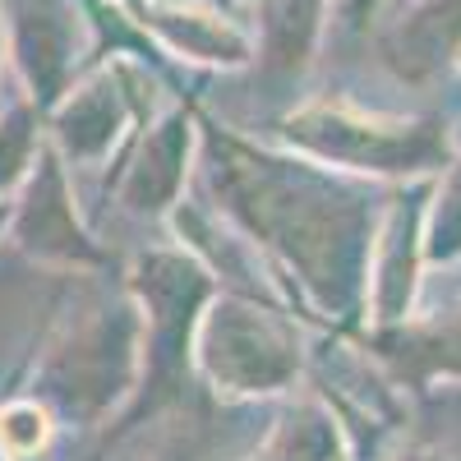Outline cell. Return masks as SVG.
I'll return each mask as SVG.
<instances>
[{
    "instance_id": "6da1fadb",
    "label": "cell",
    "mask_w": 461,
    "mask_h": 461,
    "mask_svg": "<svg viewBox=\"0 0 461 461\" xmlns=\"http://www.w3.org/2000/svg\"><path fill=\"white\" fill-rule=\"evenodd\" d=\"M217 189L258 240L273 245L328 304H351L360 295V263L369 254L365 203L337 199L314 176H295L282 162H258L226 143Z\"/></svg>"
},
{
    "instance_id": "7a4b0ae2",
    "label": "cell",
    "mask_w": 461,
    "mask_h": 461,
    "mask_svg": "<svg viewBox=\"0 0 461 461\" xmlns=\"http://www.w3.org/2000/svg\"><path fill=\"white\" fill-rule=\"evenodd\" d=\"M134 291L148 310V337H143V388L134 393V406L115 425V434L134 429L143 415L176 402L185 393L189 369V337H194L199 310L212 295V282L199 263L180 254H143L134 267Z\"/></svg>"
},
{
    "instance_id": "3957f363",
    "label": "cell",
    "mask_w": 461,
    "mask_h": 461,
    "mask_svg": "<svg viewBox=\"0 0 461 461\" xmlns=\"http://www.w3.org/2000/svg\"><path fill=\"white\" fill-rule=\"evenodd\" d=\"M134 341L139 323L125 310H93V319L74 323L42 360L37 402L69 420H97L134 383Z\"/></svg>"
},
{
    "instance_id": "277c9868",
    "label": "cell",
    "mask_w": 461,
    "mask_h": 461,
    "mask_svg": "<svg viewBox=\"0 0 461 461\" xmlns=\"http://www.w3.org/2000/svg\"><path fill=\"white\" fill-rule=\"evenodd\" d=\"M199 356L217 393H277L300 369V341L295 332L267 310L240 300H221L203 319V341Z\"/></svg>"
},
{
    "instance_id": "5b68a950",
    "label": "cell",
    "mask_w": 461,
    "mask_h": 461,
    "mask_svg": "<svg viewBox=\"0 0 461 461\" xmlns=\"http://www.w3.org/2000/svg\"><path fill=\"white\" fill-rule=\"evenodd\" d=\"M10 236L14 245L37 263H60V267H97L106 254L93 245V236L79 226L74 194L65 167L51 148L37 152L32 171L23 176V194L10 212Z\"/></svg>"
},
{
    "instance_id": "8992f818",
    "label": "cell",
    "mask_w": 461,
    "mask_h": 461,
    "mask_svg": "<svg viewBox=\"0 0 461 461\" xmlns=\"http://www.w3.org/2000/svg\"><path fill=\"white\" fill-rule=\"evenodd\" d=\"M295 139H304L314 152L337 162H356V167H374V171H415L425 167L438 139L429 130H411V125H365L356 115H304V121L291 130Z\"/></svg>"
},
{
    "instance_id": "52a82bcc",
    "label": "cell",
    "mask_w": 461,
    "mask_h": 461,
    "mask_svg": "<svg viewBox=\"0 0 461 461\" xmlns=\"http://www.w3.org/2000/svg\"><path fill=\"white\" fill-rule=\"evenodd\" d=\"M378 346L402 374H411V383L425 388L438 374H461V314H443L402 332H383Z\"/></svg>"
},
{
    "instance_id": "ba28073f",
    "label": "cell",
    "mask_w": 461,
    "mask_h": 461,
    "mask_svg": "<svg viewBox=\"0 0 461 461\" xmlns=\"http://www.w3.org/2000/svg\"><path fill=\"white\" fill-rule=\"evenodd\" d=\"M254 461H346L337 415L319 406H295Z\"/></svg>"
},
{
    "instance_id": "9c48e42d",
    "label": "cell",
    "mask_w": 461,
    "mask_h": 461,
    "mask_svg": "<svg viewBox=\"0 0 461 461\" xmlns=\"http://www.w3.org/2000/svg\"><path fill=\"white\" fill-rule=\"evenodd\" d=\"M415 208H402L393 212V226H388V254L378 267V291H374V304H378V319H406V304H411V286H415V258H420V245H415Z\"/></svg>"
},
{
    "instance_id": "30bf717a",
    "label": "cell",
    "mask_w": 461,
    "mask_h": 461,
    "mask_svg": "<svg viewBox=\"0 0 461 461\" xmlns=\"http://www.w3.org/2000/svg\"><path fill=\"white\" fill-rule=\"evenodd\" d=\"M176 185H180V121L167 125V134H158L143 148L139 167L125 180V199L139 212H158L176 194Z\"/></svg>"
},
{
    "instance_id": "8fae6325",
    "label": "cell",
    "mask_w": 461,
    "mask_h": 461,
    "mask_svg": "<svg viewBox=\"0 0 461 461\" xmlns=\"http://www.w3.org/2000/svg\"><path fill=\"white\" fill-rule=\"evenodd\" d=\"M51 411L37 397H14L0 406V452L5 461H32L51 443Z\"/></svg>"
},
{
    "instance_id": "7c38bea8",
    "label": "cell",
    "mask_w": 461,
    "mask_h": 461,
    "mask_svg": "<svg viewBox=\"0 0 461 461\" xmlns=\"http://www.w3.org/2000/svg\"><path fill=\"white\" fill-rule=\"evenodd\" d=\"M37 158V115L28 106H14L0 121V199L32 171Z\"/></svg>"
},
{
    "instance_id": "4fadbf2b",
    "label": "cell",
    "mask_w": 461,
    "mask_h": 461,
    "mask_svg": "<svg viewBox=\"0 0 461 461\" xmlns=\"http://www.w3.org/2000/svg\"><path fill=\"white\" fill-rule=\"evenodd\" d=\"M429 254L434 258H456L461 254V171H452L443 199H438V221L429 236Z\"/></svg>"
},
{
    "instance_id": "5bb4252c",
    "label": "cell",
    "mask_w": 461,
    "mask_h": 461,
    "mask_svg": "<svg viewBox=\"0 0 461 461\" xmlns=\"http://www.w3.org/2000/svg\"><path fill=\"white\" fill-rule=\"evenodd\" d=\"M158 461H199V447H194V443H176V447H167Z\"/></svg>"
},
{
    "instance_id": "9a60e30c",
    "label": "cell",
    "mask_w": 461,
    "mask_h": 461,
    "mask_svg": "<svg viewBox=\"0 0 461 461\" xmlns=\"http://www.w3.org/2000/svg\"><path fill=\"white\" fill-rule=\"evenodd\" d=\"M10 212H14V203H5V199H0V230L10 226Z\"/></svg>"
},
{
    "instance_id": "2e32d148",
    "label": "cell",
    "mask_w": 461,
    "mask_h": 461,
    "mask_svg": "<svg viewBox=\"0 0 461 461\" xmlns=\"http://www.w3.org/2000/svg\"><path fill=\"white\" fill-rule=\"evenodd\" d=\"M406 461H443V456H429V452H415V456H406Z\"/></svg>"
},
{
    "instance_id": "e0dca14e",
    "label": "cell",
    "mask_w": 461,
    "mask_h": 461,
    "mask_svg": "<svg viewBox=\"0 0 461 461\" xmlns=\"http://www.w3.org/2000/svg\"><path fill=\"white\" fill-rule=\"evenodd\" d=\"M0 461H5V452H0Z\"/></svg>"
}]
</instances>
